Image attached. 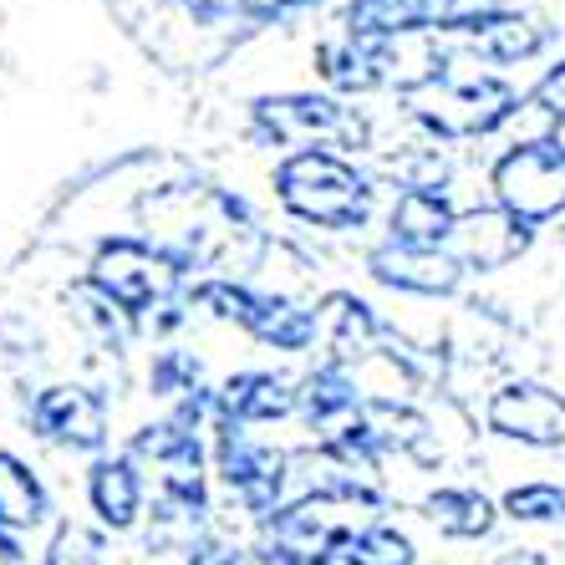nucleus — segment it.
<instances>
[{"mask_svg":"<svg viewBox=\"0 0 565 565\" xmlns=\"http://www.w3.org/2000/svg\"><path fill=\"white\" fill-rule=\"evenodd\" d=\"M397 107L428 143H479L530 113L525 93L504 72H489L459 52H438L423 72H413L397 87Z\"/></svg>","mask_w":565,"mask_h":565,"instance_id":"nucleus-1","label":"nucleus"},{"mask_svg":"<svg viewBox=\"0 0 565 565\" xmlns=\"http://www.w3.org/2000/svg\"><path fill=\"white\" fill-rule=\"evenodd\" d=\"M500 514L510 525H535L551 530L565 525V484L561 479H520L500 494Z\"/></svg>","mask_w":565,"mask_h":565,"instance_id":"nucleus-23","label":"nucleus"},{"mask_svg":"<svg viewBox=\"0 0 565 565\" xmlns=\"http://www.w3.org/2000/svg\"><path fill=\"white\" fill-rule=\"evenodd\" d=\"M555 36H561V31H555L551 21L520 11L510 0H479V6H473L469 15H459L438 41H448L459 56L489 66V72H510V66L540 62V56L555 46Z\"/></svg>","mask_w":565,"mask_h":565,"instance_id":"nucleus-8","label":"nucleus"},{"mask_svg":"<svg viewBox=\"0 0 565 565\" xmlns=\"http://www.w3.org/2000/svg\"><path fill=\"white\" fill-rule=\"evenodd\" d=\"M26 428L52 448L66 454H107L113 448V408L107 393L87 387V382H52L26 403Z\"/></svg>","mask_w":565,"mask_h":565,"instance_id":"nucleus-9","label":"nucleus"},{"mask_svg":"<svg viewBox=\"0 0 565 565\" xmlns=\"http://www.w3.org/2000/svg\"><path fill=\"white\" fill-rule=\"evenodd\" d=\"M87 286L97 296L118 306L132 327L143 331L163 306L184 301L194 290L199 270L184 260L179 250L158 245L153 235H132V230H118V235H103L87 255Z\"/></svg>","mask_w":565,"mask_h":565,"instance_id":"nucleus-3","label":"nucleus"},{"mask_svg":"<svg viewBox=\"0 0 565 565\" xmlns=\"http://www.w3.org/2000/svg\"><path fill=\"white\" fill-rule=\"evenodd\" d=\"M316 321H321V356L342 362L356 372V362H372L393 347V327L382 321V311L347 286H331L316 296Z\"/></svg>","mask_w":565,"mask_h":565,"instance_id":"nucleus-14","label":"nucleus"},{"mask_svg":"<svg viewBox=\"0 0 565 565\" xmlns=\"http://www.w3.org/2000/svg\"><path fill=\"white\" fill-rule=\"evenodd\" d=\"M327 0H255L250 15H245V26L250 31H270V26H290V21H301V15L321 11Z\"/></svg>","mask_w":565,"mask_h":565,"instance_id":"nucleus-28","label":"nucleus"},{"mask_svg":"<svg viewBox=\"0 0 565 565\" xmlns=\"http://www.w3.org/2000/svg\"><path fill=\"white\" fill-rule=\"evenodd\" d=\"M484 189L489 204L525 220L530 230L565 224V143L551 128L504 143L484 173Z\"/></svg>","mask_w":565,"mask_h":565,"instance_id":"nucleus-6","label":"nucleus"},{"mask_svg":"<svg viewBox=\"0 0 565 565\" xmlns=\"http://www.w3.org/2000/svg\"><path fill=\"white\" fill-rule=\"evenodd\" d=\"M500 565H551V561H545L540 551H504Z\"/></svg>","mask_w":565,"mask_h":565,"instance_id":"nucleus-31","label":"nucleus"},{"mask_svg":"<svg viewBox=\"0 0 565 565\" xmlns=\"http://www.w3.org/2000/svg\"><path fill=\"white\" fill-rule=\"evenodd\" d=\"M459 199L454 189H397L387 214H382V230L393 245H408V250H448L454 245V230H459Z\"/></svg>","mask_w":565,"mask_h":565,"instance_id":"nucleus-19","label":"nucleus"},{"mask_svg":"<svg viewBox=\"0 0 565 565\" xmlns=\"http://www.w3.org/2000/svg\"><path fill=\"white\" fill-rule=\"evenodd\" d=\"M484 434L530 454H555L565 448V393L540 377L500 382L484 397Z\"/></svg>","mask_w":565,"mask_h":565,"instance_id":"nucleus-10","label":"nucleus"},{"mask_svg":"<svg viewBox=\"0 0 565 565\" xmlns=\"http://www.w3.org/2000/svg\"><path fill=\"white\" fill-rule=\"evenodd\" d=\"M194 21V26H224V21H245L255 0H169Z\"/></svg>","mask_w":565,"mask_h":565,"instance_id":"nucleus-29","label":"nucleus"},{"mask_svg":"<svg viewBox=\"0 0 565 565\" xmlns=\"http://www.w3.org/2000/svg\"><path fill=\"white\" fill-rule=\"evenodd\" d=\"M311 565H418V545L393 520H347Z\"/></svg>","mask_w":565,"mask_h":565,"instance_id":"nucleus-22","label":"nucleus"},{"mask_svg":"<svg viewBox=\"0 0 565 565\" xmlns=\"http://www.w3.org/2000/svg\"><path fill=\"white\" fill-rule=\"evenodd\" d=\"M220 418L239 428H276L296 418V377L276 367H239L220 382Z\"/></svg>","mask_w":565,"mask_h":565,"instance_id":"nucleus-20","label":"nucleus"},{"mask_svg":"<svg viewBox=\"0 0 565 565\" xmlns=\"http://www.w3.org/2000/svg\"><path fill=\"white\" fill-rule=\"evenodd\" d=\"M479 0H342L337 26L377 41L408 36H444L459 15H469Z\"/></svg>","mask_w":565,"mask_h":565,"instance_id":"nucleus-15","label":"nucleus"},{"mask_svg":"<svg viewBox=\"0 0 565 565\" xmlns=\"http://www.w3.org/2000/svg\"><path fill=\"white\" fill-rule=\"evenodd\" d=\"M555 132V138H561V143H565V122H561V128H551Z\"/></svg>","mask_w":565,"mask_h":565,"instance_id":"nucleus-32","label":"nucleus"},{"mask_svg":"<svg viewBox=\"0 0 565 565\" xmlns=\"http://www.w3.org/2000/svg\"><path fill=\"white\" fill-rule=\"evenodd\" d=\"M56 514V500L36 463L0 448V565H26V535Z\"/></svg>","mask_w":565,"mask_h":565,"instance_id":"nucleus-16","label":"nucleus"},{"mask_svg":"<svg viewBox=\"0 0 565 565\" xmlns=\"http://www.w3.org/2000/svg\"><path fill=\"white\" fill-rule=\"evenodd\" d=\"M362 270H367L372 286L393 290V296H413V301H448L469 280V270L454 250H408V245H393V239L367 245Z\"/></svg>","mask_w":565,"mask_h":565,"instance_id":"nucleus-13","label":"nucleus"},{"mask_svg":"<svg viewBox=\"0 0 565 565\" xmlns=\"http://www.w3.org/2000/svg\"><path fill=\"white\" fill-rule=\"evenodd\" d=\"M245 138L280 158L306 148H342L356 158V148L367 143V122L331 93H260L245 107Z\"/></svg>","mask_w":565,"mask_h":565,"instance_id":"nucleus-4","label":"nucleus"},{"mask_svg":"<svg viewBox=\"0 0 565 565\" xmlns=\"http://www.w3.org/2000/svg\"><path fill=\"white\" fill-rule=\"evenodd\" d=\"M362 408H367V393H362L356 372L342 367V362H331V356H321L311 372L296 377V418L306 423L311 444L337 438L347 423L362 418Z\"/></svg>","mask_w":565,"mask_h":565,"instance_id":"nucleus-18","label":"nucleus"},{"mask_svg":"<svg viewBox=\"0 0 565 565\" xmlns=\"http://www.w3.org/2000/svg\"><path fill=\"white\" fill-rule=\"evenodd\" d=\"M270 194L290 224L321 235H356L377 214V179L342 148H306L276 158Z\"/></svg>","mask_w":565,"mask_h":565,"instance_id":"nucleus-2","label":"nucleus"},{"mask_svg":"<svg viewBox=\"0 0 565 565\" xmlns=\"http://www.w3.org/2000/svg\"><path fill=\"white\" fill-rule=\"evenodd\" d=\"M418 514L444 540H463V545L489 540L494 530H500V520H504L500 500L484 494L479 484H438V489H428V494L418 500Z\"/></svg>","mask_w":565,"mask_h":565,"instance_id":"nucleus-21","label":"nucleus"},{"mask_svg":"<svg viewBox=\"0 0 565 565\" xmlns=\"http://www.w3.org/2000/svg\"><path fill=\"white\" fill-rule=\"evenodd\" d=\"M239 555H245V540H230L220 530H210L179 565H239Z\"/></svg>","mask_w":565,"mask_h":565,"instance_id":"nucleus-30","label":"nucleus"},{"mask_svg":"<svg viewBox=\"0 0 565 565\" xmlns=\"http://www.w3.org/2000/svg\"><path fill=\"white\" fill-rule=\"evenodd\" d=\"M525 107L545 118V128H561L565 122V52L540 66V77L525 87Z\"/></svg>","mask_w":565,"mask_h":565,"instance_id":"nucleus-27","label":"nucleus"},{"mask_svg":"<svg viewBox=\"0 0 565 565\" xmlns=\"http://www.w3.org/2000/svg\"><path fill=\"white\" fill-rule=\"evenodd\" d=\"M72 301H77V311H72V316H77V327L87 331L103 352H113V356L128 352V342L138 337V327H132L118 306L107 301V296H97L87 280H77V286H72Z\"/></svg>","mask_w":565,"mask_h":565,"instance_id":"nucleus-24","label":"nucleus"},{"mask_svg":"<svg viewBox=\"0 0 565 565\" xmlns=\"http://www.w3.org/2000/svg\"><path fill=\"white\" fill-rule=\"evenodd\" d=\"M540 230H530L525 220L504 214L500 204H473L459 214V230H454V245L448 250L463 260L469 276H489V270H510L514 260H525L530 245H535Z\"/></svg>","mask_w":565,"mask_h":565,"instance_id":"nucleus-17","label":"nucleus"},{"mask_svg":"<svg viewBox=\"0 0 565 565\" xmlns=\"http://www.w3.org/2000/svg\"><path fill=\"white\" fill-rule=\"evenodd\" d=\"M210 463H214V489H224V500L235 504L250 525L270 520L290 500V448L255 438L239 423L214 418Z\"/></svg>","mask_w":565,"mask_h":565,"instance_id":"nucleus-7","label":"nucleus"},{"mask_svg":"<svg viewBox=\"0 0 565 565\" xmlns=\"http://www.w3.org/2000/svg\"><path fill=\"white\" fill-rule=\"evenodd\" d=\"M194 306L204 316H214V321H224V327H239L265 352L306 356L321 347L316 306L296 301L286 290H260L239 276H204L194 280Z\"/></svg>","mask_w":565,"mask_h":565,"instance_id":"nucleus-5","label":"nucleus"},{"mask_svg":"<svg viewBox=\"0 0 565 565\" xmlns=\"http://www.w3.org/2000/svg\"><path fill=\"white\" fill-rule=\"evenodd\" d=\"M82 500H87V514H93L97 530H107V535H132V530H143V520H148L153 484H148V469L132 459V454L107 448V454L87 459Z\"/></svg>","mask_w":565,"mask_h":565,"instance_id":"nucleus-12","label":"nucleus"},{"mask_svg":"<svg viewBox=\"0 0 565 565\" xmlns=\"http://www.w3.org/2000/svg\"><path fill=\"white\" fill-rule=\"evenodd\" d=\"M107 530L82 525V520H66V525L52 530L46 551H41L36 565H107Z\"/></svg>","mask_w":565,"mask_h":565,"instance_id":"nucleus-26","label":"nucleus"},{"mask_svg":"<svg viewBox=\"0 0 565 565\" xmlns=\"http://www.w3.org/2000/svg\"><path fill=\"white\" fill-rule=\"evenodd\" d=\"M403 41H377V36H356V31H327L311 46V72L327 82L331 97H372L382 87H403Z\"/></svg>","mask_w":565,"mask_h":565,"instance_id":"nucleus-11","label":"nucleus"},{"mask_svg":"<svg viewBox=\"0 0 565 565\" xmlns=\"http://www.w3.org/2000/svg\"><path fill=\"white\" fill-rule=\"evenodd\" d=\"M199 387H210L204 362H199L189 347H158L153 362H148V397L163 403V408H173L179 397L199 393Z\"/></svg>","mask_w":565,"mask_h":565,"instance_id":"nucleus-25","label":"nucleus"}]
</instances>
